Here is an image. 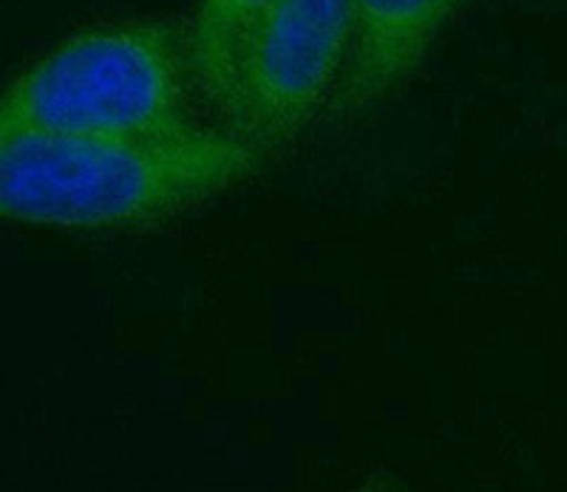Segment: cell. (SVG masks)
<instances>
[{"label": "cell", "instance_id": "cell-1", "mask_svg": "<svg viewBox=\"0 0 567 492\" xmlns=\"http://www.w3.org/2000/svg\"><path fill=\"white\" fill-rule=\"evenodd\" d=\"M267 154L225 125L168 139L0 134V210L60 230H134L233 190Z\"/></svg>", "mask_w": 567, "mask_h": 492}, {"label": "cell", "instance_id": "cell-2", "mask_svg": "<svg viewBox=\"0 0 567 492\" xmlns=\"http://www.w3.org/2000/svg\"><path fill=\"white\" fill-rule=\"evenodd\" d=\"M190 40L174 23L116 20L74 32L9 83L0 134L168 139L199 128Z\"/></svg>", "mask_w": 567, "mask_h": 492}, {"label": "cell", "instance_id": "cell-3", "mask_svg": "<svg viewBox=\"0 0 567 492\" xmlns=\"http://www.w3.org/2000/svg\"><path fill=\"white\" fill-rule=\"evenodd\" d=\"M354 43V0H278L241 60L221 125L267 156L327 114Z\"/></svg>", "mask_w": 567, "mask_h": 492}, {"label": "cell", "instance_id": "cell-4", "mask_svg": "<svg viewBox=\"0 0 567 492\" xmlns=\"http://www.w3.org/2000/svg\"><path fill=\"white\" fill-rule=\"evenodd\" d=\"M468 0H354V43L327 119L349 128L386 103Z\"/></svg>", "mask_w": 567, "mask_h": 492}, {"label": "cell", "instance_id": "cell-5", "mask_svg": "<svg viewBox=\"0 0 567 492\" xmlns=\"http://www.w3.org/2000/svg\"><path fill=\"white\" fill-rule=\"evenodd\" d=\"M276 3L278 0H196L187 29L190 69L196 91L210 114L219 116V125L230 108L247 45Z\"/></svg>", "mask_w": 567, "mask_h": 492}, {"label": "cell", "instance_id": "cell-6", "mask_svg": "<svg viewBox=\"0 0 567 492\" xmlns=\"http://www.w3.org/2000/svg\"><path fill=\"white\" fill-rule=\"evenodd\" d=\"M354 492H406V490H403V484H400L398 479H392V475L378 473V475H372L369 481H363V484L358 486Z\"/></svg>", "mask_w": 567, "mask_h": 492}]
</instances>
